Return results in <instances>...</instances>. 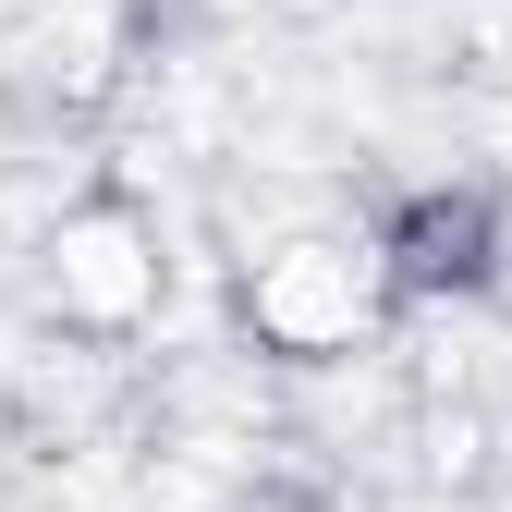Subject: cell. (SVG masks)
I'll use <instances>...</instances> for the list:
<instances>
[{
	"mask_svg": "<svg viewBox=\"0 0 512 512\" xmlns=\"http://www.w3.org/2000/svg\"><path fill=\"white\" fill-rule=\"evenodd\" d=\"M500 256V208L488 196H415L391 220V293H476Z\"/></svg>",
	"mask_w": 512,
	"mask_h": 512,
	"instance_id": "cell-1",
	"label": "cell"
}]
</instances>
